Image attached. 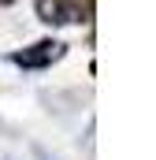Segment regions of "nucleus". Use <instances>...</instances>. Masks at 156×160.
Listing matches in <instances>:
<instances>
[{
    "mask_svg": "<svg viewBox=\"0 0 156 160\" xmlns=\"http://www.w3.org/2000/svg\"><path fill=\"white\" fill-rule=\"evenodd\" d=\"M63 56V45H56V41H37L34 48H22L19 56H15V63L19 67H48L52 60H60Z\"/></svg>",
    "mask_w": 156,
    "mask_h": 160,
    "instance_id": "f257e3e1",
    "label": "nucleus"
},
{
    "mask_svg": "<svg viewBox=\"0 0 156 160\" xmlns=\"http://www.w3.org/2000/svg\"><path fill=\"white\" fill-rule=\"evenodd\" d=\"M37 15L45 22H56V26H63V22H78V8L71 0H37Z\"/></svg>",
    "mask_w": 156,
    "mask_h": 160,
    "instance_id": "f03ea898",
    "label": "nucleus"
}]
</instances>
